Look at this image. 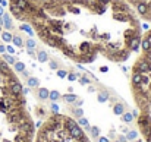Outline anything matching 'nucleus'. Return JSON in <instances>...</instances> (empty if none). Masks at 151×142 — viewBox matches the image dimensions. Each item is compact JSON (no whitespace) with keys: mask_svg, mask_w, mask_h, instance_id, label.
<instances>
[{"mask_svg":"<svg viewBox=\"0 0 151 142\" xmlns=\"http://www.w3.org/2000/svg\"><path fill=\"white\" fill-rule=\"evenodd\" d=\"M78 79H79V84H81V85H88V84H91V81H90L87 76H78Z\"/></svg>","mask_w":151,"mask_h":142,"instance_id":"f704fd0d","label":"nucleus"},{"mask_svg":"<svg viewBox=\"0 0 151 142\" xmlns=\"http://www.w3.org/2000/svg\"><path fill=\"white\" fill-rule=\"evenodd\" d=\"M135 35H137L135 29H132V28H131V29H126V31H125V40H126V43H129Z\"/></svg>","mask_w":151,"mask_h":142,"instance_id":"a211bd4d","label":"nucleus"},{"mask_svg":"<svg viewBox=\"0 0 151 142\" xmlns=\"http://www.w3.org/2000/svg\"><path fill=\"white\" fill-rule=\"evenodd\" d=\"M38 35H40V38L44 41L46 38H49V37L51 35L50 28H49V27H46V25H43L41 28H38Z\"/></svg>","mask_w":151,"mask_h":142,"instance_id":"0eeeda50","label":"nucleus"},{"mask_svg":"<svg viewBox=\"0 0 151 142\" xmlns=\"http://www.w3.org/2000/svg\"><path fill=\"white\" fill-rule=\"evenodd\" d=\"M116 142H122V141H116Z\"/></svg>","mask_w":151,"mask_h":142,"instance_id":"052dcab7","label":"nucleus"},{"mask_svg":"<svg viewBox=\"0 0 151 142\" xmlns=\"http://www.w3.org/2000/svg\"><path fill=\"white\" fill-rule=\"evenodd\" d=\"M78 125H79V126H85V128H88V120H87L85 117H78Z\"/></svg>","mask_w":151,"mask_h":142,"instance_id":"c9c22d12","label":"nucleus"},{"mask_svg":"<svg viewBox=\"0 0 151 142\" xmlns=\"http://www.w3.org/2000/svg\"><path fill=\"white\" fill-rule=\"evenodd\" d=\"M3 13H4V9H3V6H0V16H3Z\"/></svg>","mask_w":151,"mask_h":142,"instance_id":"6e6d98bb","label":"nucleus"},{"mask_svg":"<svg viewBox=\"0 0 151 142\" xmlns=\"http://www.w3.org/2000/svg\"><path fill=\"white\" fill-rule=\"evenodd\" d=\"M6 4H7V1H6V0H0V6H3V7H4Z\"/></svg>","mask_w":151,"mask_h":142,"instance_id":"864d4df0","label":"nucleus"},{"mask_svg":"<svg viewBox=\"0 0 151 142\" xmlns=\"http://www.w3.org/2000/svg\"><path fill=\"white\" fill-rule=\"evenodd\" d=\"M150 46H151L150 38H144V40L141 41V47H142V50H144V51H147V50L150 48Z\"/></svg>","mask_w":151,"mask_h":142,"instance_id":"c756f323","label":"nucleus"},{"mask_svg":"<svg viewBox=\"0 0 151 142\" xmlns=\"http://www.w3.org/2000/svg\"><path fill=\"white\" fill-rule=\"evenodd\" d=\"M12 43H13V46H15V47H22V46H24V41H22V38H21V37H18V35H13V38H12Z\"/></svg>","mask_w":151,"mask_h":142,"instance_id":"a878e982","label":"nucleus"},{"mask_svg":"<svg viewBox=\"0 0 151 142\" xmlns=\"http://www.w3.org/2000/svg\"><path fill=\"white\" fill-rule=\"evenodd\" d=\"M132 116H134V117H138V116H139V111H138V110H134V111H132Z\"/></svg>","mask_w":151,"mask_h":142,"instance_id":"3c124183","label":"nucleus"},{"mask_svg":"<svg viewBox=\"0 0 151 142\" xmlns=\"http://www.w3.org/2000/svg\"><path fill=\"white\" fill-rule=\"evenodd\" d=\"M49 94H50V91L47 88H38V91H37V95H38L40 100H47Z\"/></svg>","mask_w":151,"mask_h":142,"instance_id":"f8f14e48","label":"nucleus"},{"mask_svg":"<svg viewBox=\"0 0 151 142\" xmlns=\"http://www.w3.org/2000/svg\"><path fill=\"white\" fill-rule=\"evenodd\" d=\"M90 6V9H93L96 13H99V15H103L104 12H106V9H104V4L100 3V1H94V3H90L88 4Z\"/></svg>","mask_w":151,"mask_h":142,"instance_id":"423d86ee","label":"nucleus"},{"mask_svg":"<svg viewBox=\"0 0 151 142\" xmlns=\"http://www.w3.org/2000/svg\"><path fill=\"white\" fill-rule=\"evenodd\" d=\"M94 62V54L91 53H84L79 57V63H93Z\"/></svg>","mask_w":151,"mask_h":142,"instance_id":"1a4fd4ad","label":"nucleus"},{"mask_svg":"<svg viewBox=\"0 0 151 142\" xmlns=\"http://www.w3.org/2000/svg\"><path fill=\"white\" fill-rule=\"evenodd\" d=\"M122 120H123L125 123H132V122H134L132 113H123V114H122Z\"/></svg>","mask_w":151,"mask_h":142,"instance_id":"bb28decb","label":"nucleus"},{"mask_svg":"<svg viewBox=\"0 0 151 142\" xmlns=\"http://www.w3.org/2000/svg\"><path fill=\"white\" fill-rule=\"evenodd\" d=\"M135 72L138 73H148L150 72V62L148 60H139L137 65H135Z\"/></svg>","mask_w":151,"mask_h":142,"instance_id":"f03ea898","label":"nucleus"},{"mask_svg":"<svg viewBox=\"0 0 151 142\" xmlns=\"http://www.w3.org/2000/svg\"><path fill=\"white\" fill-rule=\"evenodd\" d=\"M75 103H76V105H78V107H79V105H82V104H84V101H82V100H79V101H78V100H76V101H75Z\"/></svg>","mask_w":151,"mask_h":142,"instance_id":"603ef678","label":"nucleus"},{"mask_svg":"<svg viewBox=\"0 0 151 142\" xmlns=\"http://www.w3.org/2000/svg\"><path fill=\"white\" fill-rule=\"evenodd\" d=\"M100 72H103V73L109 72V66H101V67H100Z\"/></svg>","mask_w":151,"mask_h":142,"instance_id":"a18cd8bd","label":"nucleus"},{"mask_svg":"<svg viewBox=\"0 0 151 142\" xmlns=\"http://www.w3.org/2000/svg\"><path fill=\"white\" fill-rule=\"evenodd\" d=\"M25 46H27V48H32V50H34L37 44H35V41H34L32 38H28V40L25 41Z\"/></svg>","mask_w":151,"mask_h":142,"instance_id":"72a5a7b5","label":"nucleus"},{"mask_svg":"<svg viewBox=\"0 0 151 142\" xmlns=\"http://www.w3.org/2000/svg\"><path fill=\"white\" fill-rule=\"evenodd\" d=\"M37 114H38V116H43V114H46V111H44L41 107H38V108H37Z\"/></svg>","mask_w":151,"mask_h":142,"instance_id":"37998d69","label":"nucleus"},{"mask_svg":"<svg viewBox=\"0 0 151 142\" xmlns=\"http://www.w3.org/2000/svg\"><path fill=\"white\" fill-rule=\"evenodd\" d=\"M3 27L6 29H12V18L9 16V13H3Z\"/></svg>","mask_w":151,"mask_h":142,"instance_id":"9d476101","label":"nucleus"},{"mask_svg":"<svg viewBox=\"0 0 151 142\" xmlns=\"http://www.w3.org/2000/svg\"><path fill=\"white\" fill-rule=\"evenodd\" d=\"M141 79H142V73H138V72H135V73L132 75V84H134V87H138V85H141Z\"/></svg>","mask_w":151,"mask_h":142,"instance_id":"2eb2a0df","label":"nucleus"},{"mask_svg":"<svg viewBox=\"0 0 151 142\" xmlns=\"http://www.w3.org/2000/svg\"><path fill=\"white\" fill-rule=\"evenodd\" d=\"M3 60L7 63V65H15L16 59L12 56V54H7V53H3Z\"/></svg>","mask_w":151,"mask_h":142,"instance_id":"4be33fe9","label":"nucleus"},{"mask_svg":"<svg viewBox=\"0 0 151 142\" xmlns=\"http://www.w3.org/2000/svg\"><path fill=\"white\" fill-rule=\"evenodd\" d=\"M62 51H63V54H65V56H68V57H70V59H75V57H76L75 51H73L70 47H66V46H65V47L62 48Z\"/></svg>","mask_w":151,"mask_h":142,"instance_id":"6ab92c4d","label":"nucleus"},{"mask_svg":"<svg viewBox=\"0 0 151 142\" xmlns=\"http://www.w3.org/2000/svg\"><path fill=\"white\" fill-rule=\"evenodd\" d=\"M18 79L0 57V142H32L34 123L29 119L24 94L12 91Z\"/></svg>","mask_w":151,"mask_h":142,"instance_id":"f257e3e1","label":"nucleus"},{"mask_svg":"<svg viewBox=\"0 0 151 142\" xmlns=\"http://www.w3.org/2000/svg\"><path fill=\"white\" fill-rule=\"evenodd\" d=\"M88 91H90V93H94V91H96V88H93V87H88Z\"/></svg>","mask_w":151,"mask_h":142,"instance_id":"4d7b16f0","label":"nucleus"},{"mask_svg":"<svg viewBox=\"0 0 151 142\" xmlns=\"http://www.w3.org/2000/svg\"><path fill=\"white\" fill-rule=\"evenodd\" d=\"M44 41H46V44H49L50 47L57 48V43H56V38H54V35H53V34H51V35L49 37V38H46Z\"/></svg>","mask_w":151,"mask_h":142,"instance_id":"b1692460","label":"nucleus"},{"mask_svg":"<svg viewBox=\"0 0 151 142\" xmlns=\"http://www.w3.org/2000/svg\"><path fill=\"white\" fill-rule=\"evenodd\" d=\"M21 73H22V75H24V76H25V78H29V72H28V70H27V69H25V70H24V72H21Z\"/></svg>","mask_w":151,"mask_h":142,"instance_id":"09e8293b","label":"nucleus"},{"mask_svg":"<svg viewBox=\"0 0 151 142\" xmlns=\"http://www.w3.org/2000/svg\"><path fill=\"white\" fill-rule=\"evenodd\" d=\"M19 28H21L22 31H25V32H28L29 35H32V34H34V29H32V28H31V27H29L28 24H22V25H21Z\"/></svg>","mask_w":151,"mask_h":142,"instance_id":"cd10ccee","label":"nucleus"},{"mask_svg":"<svg viewBox=\"0 0 151 142\" xmlns=\"http://www.w3.org/2000/svg\"><path fill=\"white\" fill-rule=\"evenodd\" d=\"M148 28H150L148 24H142V29H144V31H148Z\"/></svg>","mask_w":151,"mask_h":142,"instance_id":"8fccbe9b","label":"nucleus"},{"mask_svg":"<svg viewBox=\"0 0 151 142\" xmlns=\"http://www.w3.org/2000/svg\"><path fill=\"white\" fill-rule=\"evenodd\" d=\"M90 131H91V136L93 138H99L100 136V129L97 128V126H91V128H88Z\"/></svg>","mask_w":151,"mask_h":142,"instance_id":"c85d7f7f","label":"nucleus"},{"mask_svg":"<svg viewBox=\"0 0 151 142\" xmlns=\"http://www.w3.org/2000/svg\"><path fill=\"white\" fill-rule=\"evenodd\" d=\"M56 75H57L59 78H62V79H65V78L68 76V72H66L65 69H57V70H56Z\"/></svg>","mask_w":151,"mask_h":142,"instance_id":"473e14b6","label":"nucleus"},{"mask_svg":"<svg viewBox=\"0 0 151 142\" xmlns=\"http://www.w3.org/2000/svg\"><path fill=\"white\" fill-rule=\"evenodd\" d=\"M137 136H138V132H137V131L126 132V139H129V141H132V139H137Z\"/></svg>","mask_w":151,"mask_h":142,"instance_id":"2f4dec72","label":"nucleus"},{"mask_svg":"<svg viewBox=\"0 0 151 142\" xmlns=\"http://www.w3.org/2000/svg\"><path fill=\"white\" fill-rule=\"evenodd\" d=\"M126 4L123 3V1H119V0H116L114 1V4H113V12L114 13H117V12H126Z\"/></svg>","mask_w":151,"mask_h":142,"instance_id":"6e6552de","label":"nucleus"},{"mask_svg":"<svg viewBox=\"0 0 151 142\" xmlns=\"http://www.w3.org/2000/svg\"><path fill=\"white\" fill-rule=\"evenodd\" d=\"M3 25V16H0V27Z\"/></svg>","mask_w":151,"mask_h":142,"instance_id":"13d9d810","label":"nucleus"},{"mask_svg":"<svg viewBox=\"0 0 151 142\" xmlns=\"http://www.w3.org/2000/svg\"><path fill=\"white\" fill-rule=\"evenodd\" d=\"M47 27L50 28V31L57 32V35H62V34H63V24L59 22V21H50Z\"/></svg>","mask_w":151,"mask_h":142,"instance_id":"7ed1b4c3","label":"nucleus"},{"mask_svg":"<svg viewBox=\"0 0 151 142\" xmlns=\"http://www.w3.org/2000/svg\"><path fill=\"white\" fill-rule=\"evenodd\" d=\"M63 100H65L66 103H75V101L78 100V95H75L73 93H69V94L63 95Z\"/></svg>","mask_w":151,"mask_h":142,"instance_id":"aec40b11","label":"nucleus"},{"mask_svg":"<svg viewBox=\"0 0 151 142\" xmlns=\"http://www.w3.org/2000/svg\"><path fill=\"white\" fill-rule=\"evenodd\" d=\"M97 1H100V3H103V4H106V3H110L111 0H97Z\"/></svg>","mask_w":151,"mask_h":142,"instance_id":"5fc2aeb1","label":"nucleus"},{"mask_svg":"<svg viewBox=\"0 0 151 142\" xmlns=\"http://www.w3.org/2000/svg\"><path fill=\"white\" fill-rule=\"evenodd\" d=\"M37 60H38L40 63H47V62H49V54H47L44 50H40V51L37 53Z\"/></svg>","mask_w":151,"mask_h":142,"instance_id":"9b49d317","label":"nucleus"},{"mask_svg":"<svg viewBox=\"0 0 151 142\" xmlns=\"http://www.w3.org/2000/svg\"><path fill=\"white\" fill-rule=\"evenodd\" d=\"M99 142H110L107 138H104V136H99Z\"/></svg>","mask_w":151,"mask_h":142,"instance_id":"49530a36","label":"nucleus"},{"mask_svg":"<svg viewBox=\"0 0 151 142\" xmlns=\"http://www.w3.org/2000/svg\"><path fill=\"white\" fill-rule=\"evenodd\" d=\"M27 53H28V56H31V57H35V54H34V50H32V48H28V50H27Z\"/></svg>","mask_w":151,"mask_h":142,"instance_id":"c03bdc74","label":"nucleus"},{"mask_svg":"<svg viewBox=\"0 0 151 142\" xmlns=\"http://www.w3.org/2000/svg\"><path fill=\"white\" fill-rule=\"evenodd\" d=\"M6 51H7L9 54H13V53H15V47H13V46H6Z\"/></svg>","mask_w":151,"mask_h":142,"instance_id":"79ce46f5","label":"nucleus"},{"mask_svg":"<svg viewBox=\"0 0 151 142\" xmlns=\"http://www.w3.org/2000/svg\"><path fill=\"white\" fill-rule=\"evenodd\" d=\"M51 111L53 113H59V105L56 104V101H53V104H51Z\"/></svg>","mask_w":151,"mask_h":142,"instance_id":"a19ab883","label":"nucleus"},{"mask_svg":"<svg viewBox=\"0 0 151 142\" xmlns=\"http://www.w3.org/2000/svg\"><path fill=\"white\" fill-rule=\"evenodd\" d=\"M49 66H50V69H53V70H57L59 69L57 62H53V60H49Z\"/></svg>","mask_w":151,"mask_h":142,"instance_id":"4c0bfd02","label":"nucleus"},{"mask_svg":"<svg viewBox=\"0 0 151 142\" xmlns=\"http://www.w3.org/2000/svg\"><path fill=\"white\" fill-rule=\"evenodd\" d=\"M70 82H75L76 79H78V75H75V73H68V76H66Z\"/></svg>","mask_w":151,"mask_h":142,"instance_id":"58836bf2","label":"nucleus"},{"mask_svg":"<svg viewBox=\"0 0 151 142\" xmlns=\"http://www.w3.org/2000/svg\"><path fill=\"white\" fill-rule=\"evenodd\" d=\"M113 18H114L116 21H119V22H126V21H128V15H126V13H122V12L114 13Z\"/></svg>","mask_w":151,"mask_h":142,"instance_id":"f3484780","label":"nucleus"},{"mask_svg":"<svg viewBox=\"0 0 151 142\" xmlns=\"http://www.w3.org/2000/svg\"><path fill=\"white\" fill-rule=\"evenodd\" d=\"M27 84H28V87H29V88H38L40 81H38L37 78H34V76H29V78L27 79Z\"/></svg>","mask_w":151,"mask_h":142,"instance_id":"ddd939ff","label":"nucleus"},{"mask_svg":"<svg viewBox=\"0 0 151 142\" xmlns=\"http://www.w3.org/2000/svg\"><path fill=\"white\" fill-rule=\"evenodd\" d=\"M0 34H1V27H0Z\"/></svg>","mask_w":151,"mask_h":142,"instance_id":"bf43d9fd","label":"nucleus"},{"mask_svg":"<svg viewBox=\"0 0 151 142\" xmlns=\"http://www.w3.org/2000/svg\"><path fill=\"white\" fill-rule=\"evenodd\" d=\"M141 41H142V38L139 37V35H135L129 43H126L128 46H129V48L131 50H134V51H138V48H139V46H141Z\"/></svg>","mask_w":151,"mask_h":142,"instance_id":"20e7f679","label":"nucleus"},{"mask_svg":"<svg viewBox=\"0 0 151 142\" xmlns=\"http://www.w3.org/2000/svg\"><path fill=\"white\" fill-rule=\"evenodd\" d=\"M137 12L139 13V15H142V16H145L147 13H148V3L147 1H138L137 3Z\"/></svg>","mask_w":151,"mask_h":142,"instance_id":"39448f33","label":"nucleus"},{"mask_svg":"<svg viewBox=\"0 0 151 142\" xmlns=\"http://www.w3.org/2000/svg\"><path fill=\"white\" fill-rule=\"evenodd\" d=\"M73 114H75L76 117H82V116H84V111H82V108L76 107V108H73Z\"/></svg>","mask_w":151,"mask_h":142,"instance_id":"e433bc0d","label":"nucleus"},{"mask_svg":"<svg viewBox=\"0 0 151 142\" xmlns=\"http://www.w3.org/2000/svg\"><path fill=\"white\" fill-rule=\"evenodd\" d=\"M113 113L117 114V116H122V114L125 113V105L120 104V103H119V104H114V105H113Z\"/></svg>","mask_w":151,"mask_h":142,"instance_id":"4468645a","label":"nucleus"},{"mask_svg":"<svg viewBox=\"0 0 151 142\" xmlns=\"http://www.w3.org/2000/svg\"><path fill=\"white\" fill-rule=\"evenodd\" d=\"M109 98H110V95H109V93H107V91H101V93H99V95H97L99 103H106Z\"/></svg>","mask_w":151,"mask_h":142,"instance_id":"412c9836","label":"nucleus"},{"mask_svg":"<svg viewBox=\"0 0 151 142\" xmlns=\"http://www.w3.org/2000/svg\"><path fill=\"white\" fill-rule=\"evenodd\" d=\"M3 53H6V47L3 44H0V54H3Z\"/></svg>","mask_w":151,"mask_h":142,"instance_id":"de8ad7c7","label":"nucleus"},{"mask_svg":"<svg viewBox=\"0 0 151 142\" xmlns=\"http://www.w3.org/2000/svg\"><path fill=\"white\" fill-rule=\"evenodd\" d=\"M91 44L88 43V41H84V43H81L79 44V51L81 53H91Z\"/></svg>","mask_w":151,"mask_h":142,"instance_id":"dca6fc26","label":"nucleus"},{"mask_svg":"<svg viewBox=\"0 0 151 142\" xmlns=\"http://www.w3.org/2000/svg\"><path fill=\"white\" fill-rule=\"evenodd\" d=\"M68 12H72V13H81V10L78 7H73V6H68Z\"/></svg>","mask_w":151,"mask_h":142,"instance_id":"ea45409f","label":"nucleus"},{"mask_svg":"<svg viewBox=\"0 0 151 142\" xmlns=\"http://www.w3.org/2000/svg\"><path fill=\"white\" fill-rule=\"evenodd\" d=\"M12 38H13V35H12L9 31H4V32H1V40H3L4 43H10V41H12Z\"/></svg>","mask_w":151,"mask_h":142,"instance_id":"393cba45","label":"nucleus"},{"mask_svg":"<svg viewBox=\"0 0 151 142\" xmlns=\"http://www.w3.org/2000/svg\"><path fill=\"white\" fill-rule=\"evenodd\" d=\"M13 69H15V72H19V73H21V72L25 70V65H24L21 60H16L15 65H13Z\"/></svg>","mask_w":151,"mask_h":142,"instance_id":"5701e85b","label":"nucleus"},{"mask_svg":"<svg viewBox=\"0 0 151 142\" xmlns=\"http://www.w3.org/2000/svg\"><path fill=\"white\" fill-rule=\"evenodd\" d=\"M49 98H50L51 101H57L59 98H60V93L59 91H50V94H49Z\"/></svg>","mask_w":151,"mask_h":142,"instance_id":"7c9ffc66","label":"nucleus"}]
</instances>
